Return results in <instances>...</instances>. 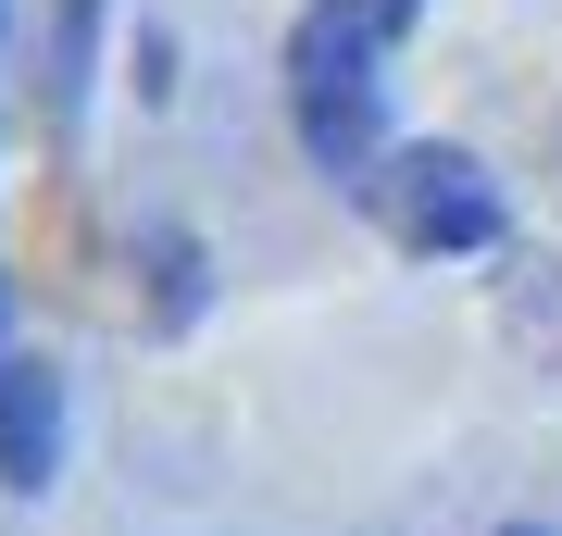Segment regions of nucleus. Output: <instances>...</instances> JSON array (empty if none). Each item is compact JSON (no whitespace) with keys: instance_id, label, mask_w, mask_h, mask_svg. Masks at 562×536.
<instances>
[{"instance_id":"obj_5","label":"nucleus","mask_w":562,"mask_h":536,"mask_svg":"<svg viewBox=\"0 0 562 536\" xmlns=\"http://www.w3.org/2000/svg\"><path fill=\"white\" fill-rule=\"evenodd\" d=\"M501 536H538V524H501Z\"/></svg>"},{"instance_id":"obj_3","label":"nucleus","mask_w":562,"mask_h":536,"mask_svg":"<svg viewBox=\"0 0 562 536\" xmlns=\"http://www.w3.org/2000/svg\"><path fill=\"white\" fill-rule=\"evenodd\" d=\"M63 461V375L50 362H0V487L38 499Z\"/></svg>"},{"instance_id":"obj_4","label":"nucleus","mask_w":562,"mask_h":536,"mask_svg":"<svg viewBox=\"0 0 562 536\" xmlns=\"http://www.w3.org/2000/svg\"><path fill=\"white\" fill-rule=\"evenodd\" d=\"M375 25H387V38H401V25H425V0H375Z\"/></svg>"},{"instance_id":"obj_2","label":"nucleus","mask_w":562,"mask_h":536,"mask_svg":"<svg viewBox=\"0 0 562 536\" xmlns=\"http://www.w3.org/2000/svg\"><path fill=\"white\" fill-rule=\"evenodd\" d=\"M362 199H375V225L401 250H487L501 238V187H487V162L475 150H450V138H425V150H387L375 175H362Z\"/></svg>"},{"instance_id":"obj_7","label":"nucleus","mask_w":562,"mask_h":536,"mask_svg":"<svg viewBox=\"0 0 562 536\" xmlns=\"http://www.w3.org/2000/svg\"><path fill=\"white\" fill-rule=\"evenodd\" d=\"M0 25H13V0H0Z\"/></svg>"},{"instance_id":"obj_1","label":"nucleus","mask_w":562,"mask_h":536,"mask_svg":"<svg viewBox=\"0 0 562 536\" xmlns=\"http://www.w3.org/2000/svg\"><path fill=\"white\" fill-rule=\"evenodd\" d=\"M288 113H301V150L325 175H375L387 162V25L375 0H313L288 25Z\"/></svg>"},{"instance_id":"obj_6","label":"nucleus","mask_w":562,"mask_h":536,"mask_svg":"<svg viewBox=\"0 0 562 536\" xmlns=\"http://www.w3.org/2000/svg\"><path fill=\"white\" fill-rule=\"evenodd\" d=\"M0 312H13V287H0Z\"/></svg>"}]
</instances>
